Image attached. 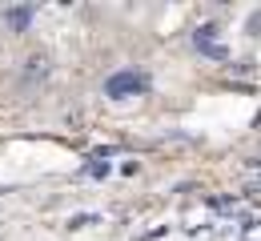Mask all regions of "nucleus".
Returning a JSON list of instances; mask_svg holds the SVG:
<instances>
[{
	"mask_svg": "<svg viewBox=\"0 0 261 241\" xmlns=\"http://www.w3.org/2000/svg\"><path fill=\"white\" fill-rule=\"evenodd\" d=\"M149 89V76L145 72H137V69H125V72H113L109 81H105V93L109 97H133V93H145Z\"/></svg>",
	"mask_w": 261,
	"mask_h": 241,
	"instance_id": "f257e3e1",
	"label": "nucleus"
},
{
	"mask_svg": "<svg viewBox=\"0 0 261 241\" xmlns=\"http://www.w3.org/2000/svg\"><path fill=\"white\" fill-rule=\"evenodd\" d=\"M213 33H217V29H209V24H205V29H197V36H193L197 48H201V52H209V57H225V48L213 40Z\"/></svg>",
	"mask_w": 261,
	"mask_h": 241,
	"instance_id": "f03ea898",
	"label": "nucleus"
},
{
	"mask_svg": "<svg viewBox=\"0 0 261 241\" xmlns=\"http://www.w3.org/2000/svg\"><path fill=\"white\" fill-rule=\"evenodd\" d=\"M29 16H33V8H12V12H8V24H12V29H24Z\"/></svg>",
	"mask_w": 261,
	"mask_h": 241,
	"instance_id": "7ed1b4c3",
	"label": "nucleus"
}]
</instances>
